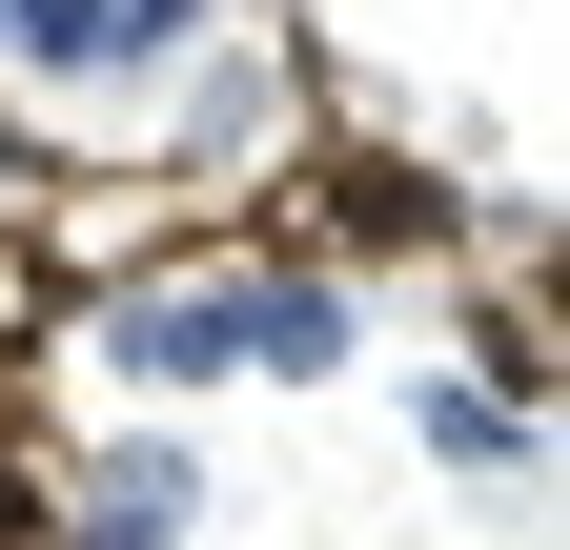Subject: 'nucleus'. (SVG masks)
Listing matches in <instances>:
<instances>
[{"instance_id": "7", "label": "nucleus", "mask_w": 570, "mask_h": 550, "mask_svg": "<svg viewBox=\"0 0 570 550\" xmlns=\"http://www.w3.org/2000/svg\"><path fill=\"white\" fill-rule=\"evenodd\" d=\"M265 122H285V61H265V41H204V82L164 102V144H184V164H265Z\"/></svg>"}, {"instance_id": "1", "label": "nucleus", "mask_w": 570, "mask_h": 550, "mask_svg": "<svg viewBox=\"0 0 570 550\" xmlns=\"http://www.w3.org/2000/svg\"><path fill=\"white\" fill-rule=\"evenodd\" d=\"M245 245L326 265V286H367V265H449V245H510V204H469L449 164H407V144H326V164L285 184Z\"/></svg>"}, {"instance_id": "5", "label": "nucleus", "mask_w": 570, "mask_h": 550, "mask_svg": "<svg viewBox=\"0 0 570 550\" xmlns=\"http://www.w3.org/2000/svg\"><path fill=\"white\" fill-rule=\"evenodd\" d=\"M102 387H245V347H225V265H164V286H122L102 306Z\"/></svg>"}, {"instance_id": "3", "label": "nucleus", "mask_w": 570, "mask_h": 550, "mask_svg": "<svg viewBox=\"0 0 570 550\" xmlns=\"http://www.w3.org/2000/svg\"><path fill=\"white\" fill-rule=\"evenodd\" d=\"M204 21L225 0H0V61L21 82H164V61H204Z\"/></svg>"}, {"instance_id": "8", "label": "nucleus", "mask_w": 570, "mask_h": 550, "mask_svg": "<svg viewBox=\"0 0 570 550\" xmlns=\"http://www.w3.org/2000/svg\"><path fill=\"white\" fill-rule=\"evenodd\" d=\"M0 550H41V469L21 449H0Z\"/></svg>"}, {"instance_id": "9", "label": "nucleus", "mask_w": 570, "mask_h": 550, "mask_svg": "<svg viewBox=\"0 0 570 550\" xmlns=\"http://www.w3.org/2000/svg\"><path fill=\"white\" fill-rule=\"evenodd\" d=\"M0 204H21V144H0Z\"/></svg>"}, {"instance_id": "2", "label": "nucleus", "mask_w": 570, "mask_h": 550, "mask_svg": "<svg viewBox=\"0 0 570 550\" xmlns=\"http://www.w3.org/2000/svg\"><path fill=\"white\" fill-rule=\"evenodd\" d=\"M204 530V449L184 429H122V449H82L41 490V550H184Z\"/></svg>"}, {"instance_id": "6", "label": "nucleus", "mask_w": 570, "mask_h": 550, "mask_svg": "<svg viewBox=\"0 0 570 550\" xmlns=\"http://www.w3.org/2000/svg\"><path fill=\"white\" fill-rule=\"evenodd\" d=\"M407 429H428V449H449V469H469V490H530V469H550V429H530V407H510V387H469V367H428V387H407Z\"/></svg>"}, {"instance_id": "4", "label": "nucleus", "mask_w": 570, "mask_h": 550, "mask_svg": "<svg viewBox=\"0 0 570 550\" xmlns=\"http://www.w3.org/2000/svg\"><path fill=\"white\" fill-rule=\"evenodd\" d=\"M225 347H245L265 387H326L346 347H367V286H326V265H285V245H245V265H225Z\"/></svg>"}]
</instances>
